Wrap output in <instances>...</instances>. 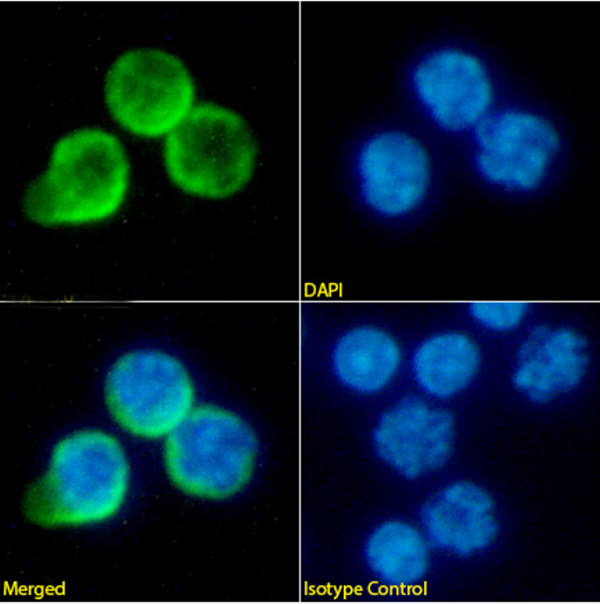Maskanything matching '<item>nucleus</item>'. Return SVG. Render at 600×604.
<instances>
[{"label": "nucleus", "instance_id": "obj_1", "mask_svg": "<svg viewBox=\"0 0 600 604\" xmlns=\"http://www.w3.org/2000/svg\"><path fill=\"white\" fill-rule=\"evenodd\" d=\"M129 180L119 139L101 129H80L56 142L46 172L25 191L23 211L46 227L102 222L123 205Z\"/></svg>", "mask_w": 600, "mask_h": 604}, {"label": "nucleus", "instance_id": "obj_2", "mask_svg": "<svg viewBox=\"0 0 600 604\" xmlns=\"http://www.w3.org/2000/svg\"><path fill=\"white\" fill-rule=\"evenodd\" d=\"M129 479V463L115 437L76 431L55 445L45 473L27 492L25 511L48 527L100 523L121 509Z\"/></svg>", "mask_w": 600, "mask_h": 604}, {"label": "nucleus", "instance_id": "obj_3", "mask_svg": "<svg viewBox=\"0 0 600 604\" xmlns=\"http://www.w3.org/2000/svg\"><path fill=\"white\" fill-rule=\"evenodd\" d=\"M258 436L241 415L218 405H196L166 436L164 464L184 493L209 500L231 498L251 481Z\"/></svg>", "mask_w": 600, "mask_h": 604}, {"label": "nucleus", "instance_id": "obj_4", "mask_svg": "<svg viewBox=\"0 0 600 604\" xmlns=\"http://www.w3.org/2000/svg\"><path fill=\"white\" fill-rule=\"evenodd\" d=\"M257 142L247 122L215 103L194 105L164 143V163L180 190L208 199L227 198L250 181Z\"/></svg>", "mask_w": 600, "mask_h": 604}, {"label": "nucleus", "instance_id": "obj_5", "mask_svg": "<svg viewBox=\"0 0 600 604\" xmlns=\"http://www.w3.org/2000/svg\"><path fill=\"white\" fill-rule=\"evenodd\" d=\"M104 398L114 421L148 440L169 435L196 406V387L186 364L155 347L133 348L110 365Z\"/></svg>", "mask_w": 600, "mask_h": 604}, {"label": "nucleus", "instance_id": "obj_6", "mask_svg": "<svg viewBox=\"0 0 600 604\" xmlns=\"http://www.w3.org/2000/svg\"><path fill=\"white\" fill-rule=\"evenodd\" d=\"M114 120L129 133L158 138L172 132L193 108L195 86L179 58L149 48L128 51L111 66L104 86Z\"/></svg>", "mask_w": 600, "mask_h": 604}, {"label": "nucleus", "instance_id": "obj_7", "mask_svg": "<svg viewBox=\"0 0 600 604\" xmlns=\"http://www.w3.org/2000/svg\"><path fill=\"white\" fill-rule=\"evenodd\" d=\"M357 195L380 217L399 218L413 211L426 194L430 163L422 144L398 130L368 136L352 162Z\"/></svg>", "mask_w": 600, "mask_h": 604}, {"label": "nucleus", "instance_id": "obj_8", "mask_svg": "<svg viewBox=\"0 0 600 604\" xmlns=\"http://www.w3.org/2000/svg\"><path fill=\"white\" fill-rule=\"evenodd\" d=\"M474 138L480 174L494 184L521 191L540 184L560 145L550 122L521 111L482 118L475 126Z\"/></svg>", "mask_w": 600, "mask_h": 604}, {"label": "nucleus", "instance_id": "obj_9", "mask_svg": "<svg viewBox=\"0 0 600 604\" xmlns=\"http://www.w3.org/2000/svg\"><path fill=\"white\" fill-rule=\"evenodd\" d=\"M451 414L417 397H403L377 419L371 434L379 460L398 475L416 479L441 468L453 444Z\"/></svg>", "mask_w": 600, "mask_h": 604}, {"label": "nucleus", "instance_id": "obj_10", "mask_svg": "<svg viewBox=\"0 0 600 604\" xmlns=\"http://www.w3.org/2000/svg\"><path fill=\"white\" fill-rule=\"evenodd\" d=\"M411 82L432 119L449 131H462L478 123L492 101V85L484 65L456 49L425 57L414 68Z\"/></svg>", "mask_w": 600, "mask_h": 604}, {"label": "nucleus", "instance_id": "obj_11", "mask_svg": "<svg viewBox=\"0 0 600 604\" xmlns=\"http://www.w3.org/2000/svg\"><path fill=\"white\" fill-rule=\"evenodd\" d=\"M326 365L334 382L354 397H372L396 378L402 360L396 339L385 329L351 322L338 329L326 349Z\"/></svg>", "mask_w": 600, "mask_h": 604}, {"label": "nucleus", "instance_id": "obj_12", "mask_svg": "<svg viewBox=\"0 0 600 604\" xmlns=\"http://www.w3.org/2000/svg\"><path fill=\"white\" fill-rule=\"evenodd\" d=\"M420 521L430 544L457 556L486 549L498 531L491 496L467 481L451 483L431 497L421 508Z\"/></svg>", "mask_w": 600, "mask_h": 604}, {"label": "nucleus", "instance_id": "obj_13", "mask_svg": "<svg viewBox=\"0 0 600 604\" xmlns=\"http://www.w3.org/2000/svg\"><path fill=\"white\" fill-rule=\"evenodd\" d=\"M586 346V340L572 329L535 327L518 350L515 387L537 403L573 390L587 369Z\"/></svg>", "mask_w": 600, "mask_h": 604}, {"label": "nucleus", "instance_id": "obj_14", "mask_svg": "<svg viewBox=\"0 0 600 604\" xmlns=\"http://www.w3.org/2000/svg\"><path fill=\"white\" fill-rule=\"evenodd\" d=\"M429 542L413 525L387 520L368 534L363 548L365 565L380 584L407 589L418 584L429 565Z\"/></svg>", "mask_w": 600, "mask_h": 604}, {"label": "nucleus", "instance_id": "obj_15", "mask_svg": "<svg viewBox=\"0 0 600 604\" xmlns=\"http://www.w3.org/2000/svg\"><path fill=\"white\" fill-rule=\"evenodd\" d=\"M479 363L480 354L472 340L463 334L445 333L419 345L411 366L415 381L425 393L448 398L471 382Z\"/></svg>", "mask_w": 600, "mask_h": 604}, {"label": "nucleus", "instance_id": "obj_16", "mask_svg": "<svg viewBox=\"0 0 600 604\" xmlns=\"http://www.w3.org/2000/svg\"><path fill=\"white\" fill-rule=\"evenodd\" d=\"M523 302H475L470 305L472 317L481 325L497 331L516 327L527 312Z\"/></svg>", "mask_w": 600, "mask_h": 604}]
</instances>
